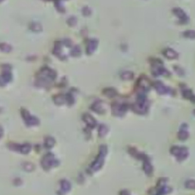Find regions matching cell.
<instances>
[{
  "label": "cell",
  "mask_w": 195,
  "mask_h": 195,
  "mask_svg": "<svg viewBox=\"0 0 195 195\" xmlns=\"http://www.w3.org/2000/svg\"><path fill=\"white\" fill-rule=\"evenodd\" d=\"M107 152V149L106 146L102 145L99 149V152L94 161L92 163L91 169L93 171H98L101 169L104 164V159Z\"/></svg>",
  "instance_id": "obj_1"
},
{
  "label": "cell",
  "mask_w": 195,
  "mask_h": 195,
  "mask_svg": "<svg viewBox=\"0 0 195 195\" xmlns=\"http://www.w3.org/2000/svg\"><path fill=\"white\" fill-rule=\"evenodd\" d=\"M58 164V160L55 158L54 155L50 153L45 155L41 160V166L42 168L46 171L57 166Z\"/></svg>",
  "instance_id": "obj_2"
},
{
  "label": "cell",
  "mask_w": 195,
  "mask_h": 195,
  "mask_svg": "<svg viewBox=\"0 0 195 195\" xmlns=\"http://www.w3.org/2000/svg\"><path fill=\"white\" fill-rule=\"evenodd\" d=\"M171 154L176 157L177 160L179 161H182L185 160L189 155L188 149L186 147L173 146L171 148Z\"/></svg>",
  "instance_id": "obj_3"
},
{
  "label": "cell",
  "mask_w": 195,
  "mask_h": 195,
  "mask_svg": "<svg viewBox=\"0 0 195 195\" xmlns=\"http://www.w3.org/2000/svg\"><path fill=\"white\" fill-rule=\"evenodd\" d=\"M21 114L27 126H35L39 124V119L37 117L30 115L28 110L25 108H21Z\"/></svg>",
  "instance_id": "obj_4"
},
{
  "label": "cell",
  "mask_w": 195,
  "mask_h": 195,
  "mask_svg": "<svg viewBox=\"0 0 195 195\" xmlns=\"http://www.w3.org/2000/svg\"><path fill=\"white\" fill-rule=\"evenodd\" d=\"M152 73L155 76H168L170 75V73L163 66V64L160 60H155L153 61Z\"/></svg>",
  "instance_id": "obj_5"
},
{
  "label": "cell",
  "mask_w": 195,
  "mask_h": 195,
  "mask_svg": "<svg viewBox=\"0 0 195 195\" xmlns=\"http://www.w3.org/2000/svg\"><path fill=\"white\" fill-rule=\"evenodd\" d=\"M148 109V103L145 96L140 95L138 98V101L133 106V110L138 114H143L147 112Z\"/></svg>",
  "instance_id": "obj_6"
},
{
  "label": "cell",
  "mask_w": 195,
  "mask_h": 195,
  "mask_svg": "<svg viewBox=\"0 0 195 195\" xmlns=\"http://www.w3.org/2000/svg\"><path fill=\"white\" fill-rule=\"evenodd\" d=\"M9 148L13 151H19L21 154L26 155L30 152L31 150V145L29 143H25L22 145L13 143L9 145Z\"/></svg>",
  "instance_id": "obj_7"
},
{
  "label": "cell",
  "mask_w": 195,
  "mask_h": 195,
  "mask_svg": "<svg viewBox=\"0 0 195 195\" xmlns=\"http://www.w3.org/2000/svg\"><path fill=\"white\" fill-rule=\"evenodd\" d=\"M39 77V79L43 81L50 79L52 80L55 78L56 74L55 71H54L52 69L48 67H44L40 71Z\"/></svg>",
  "instance_id": "obj_8"
},
{
  "label": "cell",
  "mask_w": 195,
  "mask_h": 195,
  "mask_svg": "<svg viewBox=\"0 0 195 195\" xmlns=\"http://www.w3.org/2000/svg\"><path fill=\"white\" fill-rule=\"evenodd\" d=\"M172 12L180 20L182 24H186L189 21V18L184 12V11L180 8H175L172 10Z\"/></svg>",
  "instance_id": "obj_9"
},
{
  "label": "cell",
  "mask_w": 195,
  "mask_h": 195,
  "mask_svg": "<svg viewBox=\"0 0 195 195\" xmlns=\"http://www.w3.org/2000/svg\"><path fill=\"white\" fill-rule=\"evenodd\" d=\"M154 86L156 91L160 94H167L172 92L171 89L166 86L163 83L160 81L155 82L154 84Z\"/></svg>",
  "instance_id": "obj_10"
},
{
  "label": "cell",
  "mask_w": 195,
  "mask_h": 195,
  "mask_svg": "<svg viewBox=\"0 0 195 195\" xmlns=\"http://www.w3.org/2000/svg\"><path fill=\"white\" fill-rule=\"evenodd\" d=\"M126 106L124 104L115 103L112 106L113 112L115 113L116 115H123L126 111Z\"/></svg>",
  "instance_id": "obj_11"
},
{
  "label": "cell",
  "mask_w": 195,
  "mask_h": 195,
  "mask_svg": "<svg viewBox=\"0 0 195 195\" xmlns=\"http://www.w3.org/2000/svg\"><path fill=\"white\" fill-rule=\"evenodd\" d=\"M138 87L142 91H147L150 89V82L148 79L143 77L139 80Z\"/></svg>",
  "instance_id": "obj_12"
},
{
  "label": "cell",
  "mask_w": 195,
  "mask_h": 195,
  "mask_svg": "<svg viewBox=\"0 0 195 195\" xmlns=\"http://www.w3.org/2000/svg\"><path fill=\"white\" fill-rule=\"evenodd\" d=\"M144 163H143V169L144 172H145L146 174L147 175H150L152 173V171H153V168L152 166L148 159V157L146 156H144L143 159Z\"/></svg>",
  "instance_id": "obj_13"
},
{
  "label": "cell",
  "mask_w": 195,
  "mask_h": 195,
  "mask_svg": "<svg viewBox=\"0 0 195 195\" xmlns=\"http://www.w3.org/2000/svg\"><path fill=\"white\" fill-rule=\"evenodd\" d=\"M163 54L167 58L169 59H175L178 58V54L171 48L165 49L163 52Z\"/></svg>",
  "instance_id": "obj_14"
},
{
  "label": "cell",
  "mask_w": 195,
  "mask_h": 195,
  "mask_svg": "<svg viewBox=\"0 0 195 195\" xmlns=\"http://www.w3.org/2000/svg\"><path fill=\"white\" fill-rule=\"evenodd\" d=\"M182 129H180L178 133V137L179 139L180 140H185L189 137V133L186 130H187L186 125H182Z\"/></svg>",
  "instance_id": "obj_15"
},
{
  "label": "cell",
  "mask_w": 195,
  "mask_h": 195,
  "mask_svg": "<svg viewBox=\"0 0 195 195\" xmlns=\"http://www.w3.org/2000/svg\"><path fill=\"white\" fill-rule=\"evenodd\" d=\"M83 120L85 123L90 127H94L96 126V121L94 118L89 114H85L83 115Z\"/></svg>",
  "instance_id": "obj_16"
},
{
  "label": "cell",
  "mask_w": 195,
  "mask_h": 195,
  "mask_svg": "<svg viewBox=\"0 0 195 195\" xmlns=\"http://www.w3.org/2000/svg\"><path fill=\"white\" fill-rule=\"evenodd\" d=\"M98 46V41L96 39H91L87 46V54H91L96 50Z\"/></svg>",
  "instance_id": "obj_17"
},
{
  "label": "cell",
  "mask_w": 195,
  "mask_h": 195,
  "mask_svg": "<svg viewBox=\"0 0 195 195\" xmlns=\"http://www.w3.org/2000/svg\"><path fill=\"white\" fill-rule=\"evenodd\" d=\"M182 94L184 98L191 99L192 101L195 102V96L193 94L191 90L187 88L182 89Z\"/></svg>",
  "instance_id": "obj_18"
},
{
  "label": "cell",
  "mask_w": 195,
  "mask_h": 195,
  "mask_svg": "<svg viewBox=\"0 0 195 195\" xmlns=\"http://www.w3.org/2000/svg\"><path fill=\"white\" fill-rule=\"evenodd\" d=\"M60 185H61V188L62 190V192L66 193V192H68V191H70L71 186V184L70 182H69L68 181H67V180H62L60 182Z\"/></svg>",
  "instance_id": "obj_19"
},
{
  "label": "cell",
  "mask_w": 195,
  "mask_h": 195,
  "mask_svg": "<svg viewBox=\"0 0 195 195\" xmlns=\"http://www.w3.org/2000/svg\"><path fill=\"white\" fill-rule=\"evenodd\" d=\"M29 28L31 31H33V32H36V33L41 32L42 30V27L41 25V24H39V22H31L30 24Z\"/></svg>",
  "instance_id": "obj_20"
},
{
  "label": "cell",
  "mask_w": 195,
  "mask_h": 195,
  "mask_svg": "<svg viewBox=\"0 0 195 195\" xmlns=\"http://www.w3.org/2000/svg\"><path fill=\"white\" fill-rule=\"evenodd\" d=\"M12 46L6 43H0V50L5 52H9L12 51Z\"/></svg>",
  "instance_id": "obj_21"
},
{
  "label": "cell",
  "mask_w": 195,
  "mask_h": 195,
  "mask_svg": "<svg viewBox=\"0 0 195 195\" xmlns=\"http://www.w3.org/2000/svg\"><path fill=\"white\" fill-rule=\"evenodd\" d=\"M183 36L185 38H188L190 39H195V30H186L183 33Z\"/></svg>",
  "instance_id": "obj_22"
},
{
  "label": "cell",
  "mask_w": 195,
  "mask_h": 195,
  "mask_svg": "<svg viewBox=\"0 0 195 195\" xmlns=\"http://www.w3.org/2000/svg\"><path fill=\"white\" fill-rule=\"evenodd\" d=\"M55 144V140L52 137H48L45 141V146L47 148H51Z\"/></svg>",
  "instance_id": "obj_23"
},
{
  "label": "cell",
  "mask_w": 195,
  "mask_h": 195,
  "mask_svg": "<svg viewBox=\"0 0 195 195\" xmlns=\"http://www.w3.org/2000/svg\"><path fill=\"white\" fill-rule=\"evenodd\" d=\"M171 191V188L167 186L161 187L158 192V195H164L167 194Z\"/></svg>",
  "instance_id": "obj_24"
},
{
  "label": "cell",
  "mask_w": 195,
  "mask_h": 195,
  "mask_svg": "<svg viewBox=\"0 0 195 195\" xmlns=\"http://www.w3.org/2000/svg\"><path fill=\"white\" fill-rule=\"evenodd\" d=\"M104 94L108 97H113L116 95L117 92L113 89H107L104 90Z\"/></svg>",
  "instance_id": "obj_25"
},
{
  "label": "cell",
  "mask_w": 195,
  "mask_h": 195,
  "mask_svg": "<svg viewBox=\"0 0 195 195\" xmlns=\"http://www.w3.org/2000/svg\"><path fill=\"white\" fill-rule=\"evenodd\" d=\"M23 168L26 171L31 172L34 169V166L29 162H26L23 164Z\"/></svg>",
  "instance_id": "obj_26"
},
{
  "label": "cell",
  "mask_w": 195,
  "mask_h": 195,
  "mask_svg": "<svg viewBox=\"0 0 195 195\" xmlns=\"http://www.w3.org/2000/svg\"><path fill=\"white\" fill-rule=\"evenodd\" d=\"M185 186L188 189H195V180H189L187 181L185 183Z\"/></svg>",
  "instance_id": "obj_27"
},
{
  "label": "cell",
  "mask_w": 195,
  "mask_h": 195,
  "mask_svg": "<svg viewBox=\"0 0 195 195\" xmlns=\"http://www.w3.org/2000/svg\"><path fill=\"white\" fill-rule=\"evenodd\" d=\"M99 135L100 136L103 137L105 136L107 132V127L104 125H101L99 128Z\"/></svg>",
  "instance_id": "obj_28"
},
{
  "label": "cell",
  "mask_w": 195,
  "mask_h": 195,
  "mask_svg": "<svg viewBox=\"0 0 195 195\" xmlns=\"http://www.w3.org/2000/svg\"><path fill=\"white\" fill-rule=\"evenodd\" d=\"M133 74L130 71H126L122 73V78L124 80H129L133 78Z\"/></svg>",
  "instance_id": "obj_29"
},
{
  "label": "cell",
  "mask_w": 195,
  "mask_h": 195,
  "mask_svg": "<svg viewBox=\"0 0 195 195\" xmlns=\"http://www.w3.org/2000/svg\"><path fill=\"white\" fill-rule=\"evenodd\" d=\"M67 24L71 26H74L77 24V19L75 17H71L68 19Z\"/></svg>",
  "instance_id": "obj_30"
},
{
  "label": "cell",
  "mask_w": 195,
  "mask_h": 195,
  "mask_svg": "<svg viewBox=\"0 0 195 195\" xmlns=\"http://www.w3.org/2000/svg\"><path fill=\"white\" fill-rule=\"evenodd\" d=\"M80 49L79 46H75L72 50L71 53L74 56H78L80 54Z\"/></svg>",
  "instance_id": "obj_31"
},
{
  "label": "cell",
  "mask_w": 195,
  "mask_h": 195,
  "mask_svg": "<svg viewBox=\"0 0 195 195\" xmlns=\"http://www.w3.org/2000/svg\"><path fill=\"white\" fill-rule=\"evenodd\" d=\"M54 101L57 104H59V103L62 104L64 102V99L62 95L60 97H59V96H57L56 98H55Z\"/></svg>",
  "instance_id": "obj_32"
},
{
  "label": "cell",
  "mask_w": 195,
  "mask_h": 195,
  "mask_svg": "<svg viewBox=\"0 0 195 195\" xmlns=\"http://www.w3.org/2000/svg\"><path fill=\"white\" fill-rule=\"evenodd\" d=\"M82 13L85 16H88L91 13V10L90 8H89L88 7H85L83 9H82Z\"/></svg>",
  "instance_id": "obj_33"
},
{
  "label": "cell",
  "mask_w": 195,
  "mask_h": 195,
  "mask_svg": "<svg viewBox=\"0 0 195 195\" xmlns=\"http://www.w3.org/2000/svg\"><path fill=\"white\" fill-rule=\"evenodd\" d=\"M6 84V83L5 82L1 76H0V86H3Z\"/></svg>",
  "instance_id": "obj_34"
},
{
  "label": "cell",
  "mask_w": 195,
  "mask_h": 195,
  "mask_svg": "<svg viewBox=\"0 0 195 195\" xmlns=\"http://www.w3.org/2000/svg\"><path fill=\"white\" fill-rule=\"evenodd\" d=\"M3 129L0 127V139L3 136Z\"/></svg>",
  "instance_id": "obj_35"
},
{
  "label": "cell",
  "mask_w": 195,
  "mask_h": 195,
  "mask_svg": "<svg viewBox=\"0 0 195 195\" xmlns=\"http://www.w3.org/2000/svg\"><path fill=\"white\" fill-rule=\"evenodd\" d=\"M3 1H4V0H0V3H1V2H3Z\"/></svg>",
  "instance_id": "obj_36"
},
{
  "label": "cell",
  "mask_w": 195,
  "mask_h": 195,
  "mask_svg": "<svg viewBox=\"0 0 195 195\" xmlns=\"http://www.w3.org/2000/svg\"><path fill=\"white\" fill-rule=\"evenodd\" d=\"M43 1H52V0H43Z\"/></svg>",
  "instance_id": "obj_37"
},
{
  "label": "cell",
  "mask_w": 195,
  "mask_h": 195,
  "mask_svg": "<svg viewBox=\"0 0 195 195\" xmlns=\"http://www.w3.org/2000/svg\"><path fill=\"white\" fill-rule=\"evenodd\" d=\"M194 115H195V110H194Z\"/></svg>",
  "instance_id": "obj_38"
},
{
  "label": "cell",
  "mask_w": 195,
  "mask_h": 195,
  "mask_svg": "<svg viewBox=\"0 0 195 195\" xmlns=\"http://www.w3.org/2000/svg\"></svg>",
  "instance_id": "obj_39"
}]
</instances>
